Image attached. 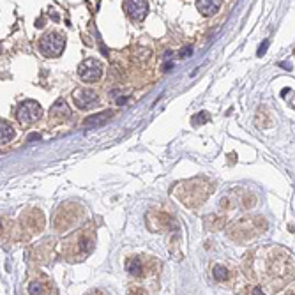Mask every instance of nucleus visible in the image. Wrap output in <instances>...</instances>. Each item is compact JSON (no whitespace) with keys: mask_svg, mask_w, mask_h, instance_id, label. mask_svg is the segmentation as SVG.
<instances>
[{"mask_svg":"<svg viewBox=\"0 0 295 295\" xmlns=\"http://www.w3.org/2000/svg\"><path fill=\"white\" fill-rule=\"evenodd\" d=\"M4 230V227H2V219H0V232H2Z\"/></svg>","mask_w":295,"mask_h":295,"instance_id":"20","label":"nucleus"},{"mask_svg":"<svg viewBox=\"0 0 295 295\" xmlns=\"http://www.w3.org/2000/svg\"><path fill=\"white\" fill-rule=\"evenodd\" d=\"M145 271H147V265L141 256H135L128 262V273L131 276H143Z\"/></svg>","mask_w":295,"mask_h":295,"instance_id":"13","label":"nucleus"},{"mask_svg":"<svg viewBox=\"0 0 295 295\" xmlns=\"http://www.w3.org/2000/svg\"><path fill=\"white\" fill-rule=\"evenodd\" d=\"M198 118H194V124H200V122H204V120H209V115L207 113H200V115H196Z\"/></svg>","mask_w":295,"mask_h":295,"instance_id":"17","label":"nucleus"},{"mask_svg":"<svg viewBox=\"0 0 295 295\" xmlns=\"http://www.w3.org/2000/svg\"><path fill=\"white\" fill-rule=\"evenodd\" d=\"M124 11L128 13L129 18L141 21L149 13V2H145V0H136V2L135 0H128V2H124Z\"/></svg>","mask_w":295,"mask_h":295,"instance_id":"9","label":"nucleus"},{"mask_svg":"<svg viewBox=\"0 0 295 295\" xmlns=\"http://www.w3.org/2000/svg\"><path fill=\"white\" fill-rule=\"evenodd\" d=\"M50 117L57 118V120H66V118L71 117V110L64 101H57L50 110Z\"/></svg>","mask_w":295,"mask_h":295,"instance_id":"12","label":"nucleus"},{"mask_svg":"<svg viewBox=\"0 0 295 295\" xmlns=\"http://www.w3.org/2000/svg\"><path fill=\"white\" fill-rule=\"evenodd\" d=\"M196 7L204 16H212L221 9V2L219 0H198Z\"/></svg>","mask_w":295,"mask_h":295,"instance_id":"11","label":"nucleus"},{"mask_svg":"<svg viewBox=\"0 0 295 295\" xmlns=\"http://www.w3.org/2000/svg\"><path fill=\"white\" fill-rule=\"evenodd\" d=\"M92 248H94V228H92V225H87L85 228L71 235L67 242H64L66 253L76 260H83V256L89 255Z\"/></svg>","mask_w":295,"mask_h":295,"instance_id":"1","label":"nucleus"},{"mask_svg":"<svg viewBox=\"0 0 295 295\" xmlns=\"http://www.w3.org/2000/svg\"><path fill=\"white\" fill-rule=\"evenodd\" d=\"M78 75H80V78L87 83L97 82V80H101V76H103V64L95 59L83 60V62L80 64Z\"/></svg>","mask_w":295,"mask_h":295,"instance_id":"6","label":"nucleus"},{"mask_svg":"<svg viewBox=\"0 0 295 295\" xmlns=\"http://www.w3.org/2000/svg\"><path fill=\"white\" fill-rule=\"evenodd\" d=\"M212 276L216 281L227 283L230 279V271L225 265H219V263H217V265H214V269H212Z\"/></svg>","mask_w":295,"mask_h":295,"instance_id":"16","label":"nucleus"},{"mask_svg":"<svg viewBox=\"0 0 295 295\" xmlns=\"http://www.w3.org/2000/svg\"><path fill=\"white\" fill-rule=\"evenodd\" d=\"M72 99H75L76 106L80 110H89L99 103V95L92 89H78L72 92Z\"/></svg>","mask_w":295,"mask_h":295,"instance_id":"8","label":"nucleus"},{"mask_svg":"<svg viewBox=\"0 0 295 295\" xmlns=\"http://www.w3.org/2000/svg\"><path fill=\"white\" fill-rule=\"evenodd\" d=\"M50 283L46 281V278H37L27 285V295H48L50 292Z\"/></svg>","mask_w":295,"mask_h":295,"instance_id":"10","label":"nucleus"},{"mask_svg":"<svg viewBox=\"0 0 295 295\" xmlns=\"http://www.w3.org/2000/svg\"><path fill=\"white\" fill-rule=\"evenodd\" d=\"M80 214H82V207L72 205V204L62 205L59 209V212H57V216H55V227L59 228V230L71 228L72 225L78 221Z\"/></svg>","mask_w":295,"mask_h":295,"instance_id":"5","label":"nucleus"},{"mask_svg":"<svg viewBox=\"0 0 295 295\" xmlns=\"http://www.w3.org/2000/svg\"><path fill=\"white\" fill-rule=\"evenodd\" d=\"M66 46V39L57 32H48L43 36V39L39 41V50L46 57H59L64 52Z\"/></svg>","mask_w":295,"mask_h":295,"instance_id":"4","label":"nucleus"},{"mask_svg":"<svg viewBox=\"0 0 295 295\" xmlns=\"http://www.w3.org/2000/svg\"><path fill=\"white\" fill-rule=\"evenodd\" d=\"M112 117V112H103V113H99V115H94V117H89L85 120V126L87 128H97V126H101V124H105L108 118Z\"/></svg>","mask_w":295,"mask_h":295,"instance_id":"15","label":"nucleus"},{"mask_svg":"<svg viewBox=\"0 0 295 295\" xmlns=\"http://www.w3.org/2000/svg\"><path fill=\"white\" fill-rule=\"evenodd\" d=\"M14 136H16V131H14L13 126L6 120H0V145L9 143Z\"/></svg>","mask_w":295,"mask_h":295,"instance_id":"14","label":"nucleus"},{"mask_svg":"<svg viewBox=\"0 0 295 295\" xmlns=\"http://www.w3.org/2000/svg\"><path fill=\"white\" fill-rule=\"evenodd\" d=\"M189 53H191V48H186V50L182 52V55H189Z\"/></svg>","mask_w":295,"mask_h":295,"instance_id":"19","label":"nucleus"},{"mask_svg":"<svg viewBox=\"0 0 295 295\" xmlns=\"http://www.w3.org/2000/svg\"><path fill=\"white\" fill-rule=\"evenodd\" d=\"M209 186L202 181H189L181 184V187H177V196H181L182 204L187 207L202 205L205 198L209 196Z\"/></svg>","mask_w":295,"mask_h":295,"instance_id":"2","label":"nucleus"},{"mask_svg":"<svg viewBox=\"0 0 295 295\" xmlns=\"http://www.w3.org/2000/svg\"><path fill=\"white\" fill-rule=\"evenodd\" d=\"M267 46H269V41H263V44H262V48L258 50V57H262L263 53L267 52Z\"/></svg>","mask_w":295,"mask_h":295,"instance_id":"18","label":"nucleus"},{"mask_svg":"<svg viewBox=\"0 0 295 295\" xmlns=\"http://www.w3.org/2000/svg\"><path fill=\"white\" fill-rule=\"evenodd\" d=\"M41 113H43V110H41V106L37 105L36 101H25L21 103L20 106H18L16 110V117L18 120L21 122V124H32V122H36L37 118L41 117Z\"/></svg>","mask_w":295,"mask_h":295,"instance_id":"7","label":"nucleus"},{"mask_svg":"<svg viewBox=\"0 0 295 295\" xmlns=\"http://www.w3.org/2000/svg\"><path fill=\"white\" fill-rule=\"evenodd\" d=\"M232 230H235V232H230V237L233 239V237L242 232L244 235L240 237V240L244 242V240H250L255 235H258L260 232H265V221L262 217H244L237 225H233Z\"/></svg>","mask_w":295,"mask_h":295,"instance_id":"3","label":"nucleus"}]
</instances>
